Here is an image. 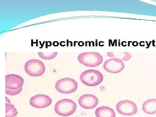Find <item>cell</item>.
Segmentation results:
<instances>
[{
  "mask_svg": "<svg viewBox=\"0 0 156 117\" xmlns=\"http://www.w3.org/2000/svg\"><path fill=\"white\" fill-rule=\"evenodd\" d=\"M39 57L45 60H51L53 59L57 56L58 52L53 53H44V52H38V53Z\"/></svg>",
  "mask_w": 156,
  "mask_h": 117,
  "instance_id": "9a60e30c",
  "label": "cell"
},
{
  "mask_svg": "<svg viewBox=\"0 0 156 117\" xmlns=\"http://www.w3.org/2000/svg\"><path fill=\"white\" fill-rule=\"evenodd\" d=\"M77 105L71 99L65 98L58 101L55 105V112L63 117H68L74 113L76 110Z\"/></svg>",
  "mask_w": 156,
  "mask_h": 117,
  "instance_id": "3957f363",
  "label": "cell"
},
{
  "mask_svg": "<svg viewBox=\"0 0 156 117\" xmlns=\"http://www.w3.org/2000/svg\"><path fill=\"white\" fill-rule=\"evenodd\" d=\"M103 79L102 74L95 69L87 70L80 76L82 83L88 87L97 86L102 83Z\"/></svg>",
  "mask_w": 156,
  "mask_h": 117,
  "instance_id": "7a4b0ae2",
  "label": "cell"
},
{
  "mask_svg": "<svg viewBox=\"0 0 156 117\" xmlns=\"http://www.w3.org/2000/svg\"><path fill=\"white\" fill-rule=\"evenodd\" d=\"M55 89L58 92L64 94L73 93L78 89V83L74 79L65 78L56 82Z\"/></svg>",
  "mask_w": 156,
  "mask_h": 117,
  "instance_id": "5b68a950",
  "label": "cell"
},
{
  "mask_svg": "<svg viewBox=\"0 0 156 117\" xmlns=\"http://www.w3.org/2000/svg\"><path fill=\"white\" fill-rule=\"evenodd\" d=\"M142 109L147 114L154 115L156 113V99H148L143 105Z\"/></svg>",
  "mask_w": 156,
  "mask_h": 117,
  "instance_id": "7c38bea8",
  "label": "cell"
},
{
  "mask_svg": "<svg viewBox=\"0 0 156 117\" xmlns=\"http://www.w3.org/2000/svg\"><path fill=\"white\" fill-rule=\"evenodd\" d=\"M22 89L23 88L17 89V90H9V89H6L5 93L7 95L14 96V95H16L19 94L22 91Z\"/></svg>",
  "mask_w": 156,
  "mask_h": 117,
  "instance_id": "2e32d148",
  "label": "cell"
},
{
  "mask_svg": "<svg viewBox=\"0 0 156 117\" xmlns=\"http://www.w3.org/2000/svg\"><path fill=\"white\" fill-rule=\"evenodd\" d=\"M52 100L48 95L39 94L33 96L30 100L31 106L37 108H43L50 106Z\"/></svg>",
  "mask_w": 156,
  "mask_h": 117,
  "instance_id": "ba28073f",
  "label": "cell"
},
{
  "mask_svg": "<svg viewBox=\"0 0 156 117\" xmlns=\"http://www.w3.org/2000/svg\"><path fill=\"white\" fill-rule=\"evenodd\" d=\"M78 101L81 107L87 109H91L97 106L98 99L96 96L92 94H85L79 98Z\"/></svg>",
  "mask_w": 156,
  "mask_h": 117,
  "instance_id": "30bf717a",
  "label": "cell"
},
{
  "mask_svg": "<svg viewBox=\"0 0 156 117\" xmlns=\"http://www.w3.org/2000/svg\"><path fill=\"white\" fill-rule=\"evenodd\" d=\"M125 65L121 58H113L108 59L104 62L103 68L107 72L111 73H119L125 69Z\"/></svg>",
  "mask_w": 156,
  "mask_h": 117,
  "instance_id": "52a82bcc",
  "label": "cell"
},
{
  "mask_svg": "<svg viewBox=\"0 0 156 117\" xmlns=\"http://www.w3.org/2000/svg\"><path fill=\"white\" fill-rule=\"evenodd\" d=\"M77 59L81 64L89 67H95L100 65L103 61V56L97 52H85L80 54Z\"/></svg>",
  "mask_w": 156,
  "mask_h": 117,
  "instance_id": "6da1fadb",
  "label": "cell"
},
{
  "mask_svg": "<svg viewBox=\"0 0 156 117\" xmlns=\"http://www.w3.org/2000/svg\"><path fill=\"white\" fill-rule=\"evenodd\" d=\"M117 111L120 114L125 116H131L135 115L137 112L136 104L131 101H121L117 104Z\"/></svg>",
  "mask_w": 156,
  "mask_h": 117,
  "instance_id": "8992f818",
  "label": "cell"
},
{
  "mask_svg": "<svg viewBox=\"0 0 156 117\" xmlns=\"http://www.w3.org/2000/svg\"><path fill=\"white\" fill-rule=\"evenodd\" d=\"M18 114L17 109L11 104L10 100L6 97L5 117H15Z\"/></svg>",
  "mask_w": 156,
  "mask_h": 117,
  "instance_id": "4fadbf2b",
  "label": "cell"
},
{
  "mask_svg": "<svg viewBox=\"0 0 156 117\" xmlns=\"http://www.w3.org/2000/svg\"><path fill=\"white\" fill-rule=\"evenodd\" d=\"M24 80L17 75L11 74L5 76V88L9 90H17L23 88Z\"/></svg>",
  "mask_w": 156,
  "mask_h": 117,
  "instance_id": "9c48e42d",
  "label": "cell"
},
{
  "mask_svg": "<svg viewBox=\"0 0 156 117\" xmlns=\"http://www.w3.org/2000/svg\"><path fill=\"white\" fill-rule=\"evenodd\" d=\"M107 55L109 57H118L120 56V58H122L124 61H128L131 58V56L130 53L127 52H121V53H114V52H108Z\"/></svg>",
  "mask_w": 156,
  "mask_h": 117,
  "instance_id": "5bb4252c",
  "label": "cell"
},
{
  "mask_svg": "<svg viewBox=\"0 0 156 117\" xmlns=\"http://www.w3.org/2000/svg\"><path fill=\"white\" fill-rule=\"evenodd\" d=\"M24 70L30 76L38 77L44 73L46 68L44 64L41 60L32 59L26 62L24 65Z\"/></svg>",
  "mask_w": 156,
  "mask_h": 117,
  "instance_id": "277c9868",
  "label": "cell"
},
{
  "mask_svg": "<svg viewBox=\"0 0 156 117\" xmlns=\"http://www.w3.org/2000/svg\"><path fill=\"white\" fill-rule=\"evenodd\" d=\"M95 114L97 117H115V113L113 109L107 106H102L96 109Z\"/></svg>",
  "mask_w": 156,
  "mask_h": 117,
  "instance_id": "8fae6325",
  "label": "cell"
}]
</instances>
